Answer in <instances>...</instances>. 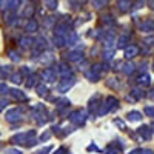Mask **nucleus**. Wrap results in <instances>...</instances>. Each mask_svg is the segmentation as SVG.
Listing matches in <instances>:
<instances>
[{
	"instance_id": "nucleus-1",
	"label": "nucleus",
	"mask_w": 154,
	"mask_h": 154,
	"mask_svg": "<svg viewBox=\"0 0 154 154\" xmlns=\"http://www.w3.org/2000/svg\"><path fill=\"white\" fill-rule=\"evenodd\" d=\"M12 143L16 145H25V146H34L37 143L35 131H26V133H19L11 139Z\"/></svg>"
},
{
	"instance_id": "nucleus-2",
	"label": "nucleus",
	"mask_w": 154,
	"mask_h": 154,
	"mask_svg": "<svg viewBox=\"0 0 154 154\" xmlns=\"http://www.w3.org/2000/svg\"><path fill=\"white\" fill-rule=\"evenodd\" d=\"M117 106H119V100L116 99L114 96H108V97L105 99L103 103H100V109L97 111V116H99V117H102V116L108 114L109 111L117 109Z\"/></svg>"
},
{
	"instance_id": "nucleus-3",
	"label": "nucleus",
	"mask_w": 154,
	"mask_h": 154,
	"mask_svg": "<svg viewBox=\"0 0 154 154\" xmlns=\"http://www.w3.org/2000/svg\"><path fill=\"white\" fill-rule=\"evenodd\" d=\"M106 69H108L106 63H102V65H100V63H96V65L91 66V69H89V71H85L86 79L91 80V82H99L100 77H102V72L106 71Z\"/></svg>"
},
{
	"instance_id": "nucleus-4",
	"label": "nucleus",
	"mask_w": 154,
	"mask_h": 154,
	"mask_svg": "<svg viewBox=\"0 0 154 154\" xmlns=\"http://www.w3.org/2000/svg\"><path fill=\"white\" fill-rule=\"evenodd\" d=\"M32 116H34V119L38 125H45L46 123V109L43 105H35L32 108Z\"/></svg>"
},
{
	"instance_id": "nucleus-5",
	"label": "nucleus",
	"mask_w": 154,
	"mask_h": 154,
	"mask_svg": "<svg viewBox=\"0 0 154 154\" xmlns=\"http://www.w3.org/2000/svg\"><path fill=\"white\" fill-rule=\"evenodd\" d=\"M86 117H88V114H86V111H83V109H75V111H72V112L69 114V120H71L74 125H77V126L83 125V123L86 122Z\"/></svg>"
},
{
	"instance_id": "nucleus-6",
	"label": "nucleus",
	"mask_w": 154,
	"mask_h": 154,
	"mask_svg": "<svg viewBox=\"0 0 154 154\" xmlns=\"http://www.w3.org/2000/svg\"><path fill=\"white\" fill-rule=\"evenodd\" d=\"M74 83H75V79H74L72 75L69 77V79H68V77H63L62 83L57 86V91H59V93H66L68 89H71V88L74 86Z\"/></svg>"
},
{
	"instance_id": "nucleus-7",
	"label": "nucleus",
	"mask_w": 154,
	"mask_h": 154,
	"mask_svg": "<svg viewBox=\"0 0 154 154\" xmlns=\"http://www.w3.org/2000/svg\"><path fill=\"white\" fill-rule=\"evenodd\" d=\"M22 111L19 109V108H14V109H9L8 112H6V116H5V119L8 120V122H11V123H14V122H19V120H22Z\"/></svg>"
},
{
	"instance_id": "nucleus-8",
	"label": "nucleus",
	"mask_w": 154,
	"mask_h": 154,
	"mask_svg": "<svg viewBox=\"0 0 154 154\" xmlns=\"http://www.w3.org/2000/svg\"><path fill=\"white\" fill-rule=\"evenodd\" d=\"M56 75H57V69H54V68H45L42 71V79L48 83L56 82Z\"/></svg>"
},
{
	"instance_id": "nucleus-9",
	"label": "nucleus",
	"mask_w": 154,
	"mask_h": 154,
	"mask_svg": "<svg viewBox=\"0 0 154 154\" xmlns=\"http://www.w3.org/2000/svg\"><path fill=\"white\" fill-rule=\"evenodd\" d=\"M100 100H102L100 94H94V96L91 97V100H89V105H88L89 112L97 114V111H99V108H100Z\"/></svg>"
},
{
	"instance_id": "nucleus-10",
	"label": "nucleus",
	"mask_w": 154,
	"mask_h": 154,
	"mask_svg": "<svg viewBox=\"0 0 154 154\" xmlns=\"http://www.w3.org/2000/svg\"><path fill=\"white\" fill-rule=\"evenodd\" d=\"M145 97V93L142 88H134L133 91L130 93V96H126V100L128 102H136V100H140Z\"/></svg>"
},
{
	"instance_id": "nucleus-11",
	"label": "nucleus",
	"mask_w": 154,
	"mask_h": 154,
	"mask_svg": "<svg viewBox=\"0 0 154 154\" xmlns=\"http://www.w3.org/2000/svg\"><path fill=\"white\" fill-rule=\"evenodd\" d=\"M65 59L69 62L80 63V62H83V54H82V51H71V53L65 54Z\"/></svg>"
},
{
	"instance_id": "nucleus-12",
	"label": "nucleus",
	"mask_w": 154,
	"mask_h": 154,
	"mask_svg": "<svg viewBox=\"0 0 154 154\" xmlns=\"http://www.w3.org/2000/svg\"><path fill=\"white\" fill-rule=\"evenodd\" d=\"M56 69H57V74H60V75H62V79H63V77H71V75H72V74H71V68L66 65L65 62L59 63Z\"/></svg>"
},
{
	"instance_id": "nucleus-13",
	"label": "nucleus",
	"mask_w": 154,
	"mask_h": 154,
	"mask_svg": "<svg viewBox=\"0 0 154 154\" xmlns=\"http://www.w3.org/2000/svg\"><path fill=\"white\" fill-rule=\"evenodd\" d=\"M137 133H139V136L142 137L143 140H149L151 136H152V130L148 125H142L140 128H137Z\"/></svg>"
},
{
	"instance_id": "nucleus-14",
	"label": "nucleus",
	"mask_w": 154,
	"mask_h": 154,
	"mask_svg": "<svg viewBox=\"0 0 154 154\" xmlns=\"http://www.w3.org/2000/svg\"><path fill=\"white\" fill-rule=\"evenodd\" d=\"M69 32H71V28L68 26V23H60V25H57V26H56V34L57 35L66 37Z\"/></svg>"
},
{
	"instance_id": "nucleus-15",
	"label": "nucleus",
	"mask_w": 154,
	"mask_h": 154,
	"mask_svg": "<svg viewBox=\"0 0 154 154\" xmlns=\"http://www.w3.org/2000/svg\"><path fill=\"white\" fill-rule=\"evenodd\" d=\"M69 106V100L65 99V97H60V99H56V108L59 112H63V109H66Z\"/></svg>"
},
{
	"instance_id": "nucleus-16",
	"label": "nucleus",
	"mask_w": 154,
	"mask_h": 154,
	"mask_svg": "<svg viewBox=\"0 0 154 154\" xmlns=\"http://www.w3.org/2000/svg\"><path fill=\"white\" fill-rule=\"evenodd\" d=\"M9 93H11V96H12V97H14L16 100H19V102H25V100H28L26 94H25L23 91H20V89H17V88L9 89Z\"/></svg>"
},
{
	"instance_id": "nucleus-17",
	"label": "nucleus",
	"mask_w": 154,
	"mask_h": 154,
	"mask_svg": "<svg viewBox=\"0 0 154 154\" xmlns=\"http://www.w3.org/2000/svg\"><path fill=\"white\" fill-rule=\"evenodd\" d=\"M139 54V48L137 46H134V45H130V46H126L125 48V57L130 60V59H133V57H136Z\"/></svg>"
},
{
	"instance_id": "nucleus-18",
	"label": "nucleus",
	"mask_w": 154,
	"mask_h": 154,
	"mask_svg": "<svg viewBox=\"0 0 154 154\" xmlns=\"http://www.w3.org/2000/svg\"><path fill=\"white\" fill-rule=\"evenodd\" d=\"M123 149V145H117V143H109L105 148V154H119Z\"/></svg>"
},
{
	"instance_id": "nucleus-19",
	"label": "nucleus",
	"mask_w": 154,
	"mask_h": 154,
	"mask_svg": "<svg viewBox=\"0 0 154 154\" xmlns=\"http://www.w3.org/2000/svg\"><path fill=\"white\" fill-rule=\"evenodd\" d=\"M140 31L152 32L154 31V20H145L143 23H140Z\"/></svg>"
},
{
	"instance_id": "nucleus-20",
	"label": "nucleus",
	"mask_w": 154,
	"mask_h": 154,
	"mask_svg": "<svg viewBox=\"0 0 154 154\" xmlns=\"http://www.w3.org/2000/svg\"><path fill=\"white\" fill-rule=\"evenodd\" d=\"M32 46H34V49H35V53H40V51H43V49L46 48V40H45L43 37H38L37 40L34 42Z\"/></svg>"
},
{
	"instance_id": "nucleus-21",
	"label": "nucleus",
	"mask_w": 154,
	"mask_h": 154,
	"mask_svg": "<svg viewBox=\"0 0 154 154\" xmlns=\"http://www.w3.org/2000/svg\"><path fill=\"white\" fill-rule=\"evenodd\" d=\"M137 83H139L140 86H149V85H151V77H149L148 74H140V75L137 77Z\"/></svg>"
},
{
	"instance_id": "nucleus-22",
	"label": "nucleus",
	"mask_w": 154,
	"mask_h": 154,
	"mask_svg": "<svg viewBox=\"0 0 154 154\" xmlns=\"http://www.w3.org/2000/svg\"><path fill=\"white\" fill-rule=\"evenodd\" d=\"M117 6H119V9H120L122 12H126V11L131 9L133 3H131V0H119V2H117Z\"/></svg>"
},
{
	"instance_id": "nucleus-23",
	"label": "nucleus",
	"mask_w": 154,
	"mask_h": 154,
	"mask_svg": "<svg viewBox=\"0 0 154 154\" xmlns=\"http://www.w3.org/2000/svg\"><path fill=\"white\" fill-rule=\"evenodd\" d=\"M120 66H122V71H123L126 75L133 74V72H134V69H136L134 63H131V62H128V63H120Z\"/></svg>"
},
{
	"instance_id": "nucleus-24",
	"label": "nucleus",
	"mask_w": 154,
	"mask_h": 154,
	"mask_svg": "<svg viewBox=\"0 0 154 154\" xmlns=\"http://www.w3.org/2000/svg\"><path fill=\"white\" fill-rule=\"evenodd\" d=\"M32 45H34V40L31 37H22L20 38V46L23 49H29V48H32Z\"/></svg>"
},
{
	"instance_id": "nucleus-25",
	"label": "nucleus",
	"mask_w": 154,
	"mask_h": 154,
	"mask_svg": "<svg viewBox=\"0 0 154 154\" xmlns=\"http://www.w3.org/2000/svg\"><path fill=\"white\" fill-rule=\"evenodd\" d=\"M128 43H130V34H122L117 40V48H125Z\"/></svg>"
},
{
	"instance_id": "nucleus-26",
	"label": "nucleus",
	"mask_w": 154,
	"mask_h": 154,
	"mask_svg": "<svg viewBox=\"0 0 154 154\" xmlns=\"http://www.w3.org/2000/svg\"><path fill=\"white\" fill-rule=\"evenodd\" d=\"M25 29H26V32H35L37 29H38V23L34 20V19H31L28 23H26V28H25Z\"/></svg>"
},
{
	"instance_id": "nucleus-27",
	"label": "nucleus",
	"mask_w": 154,
	"mask_h": 154,
	"mask_svg": "<svg viewBox=\"0 0 154 154\" xmlns=\"http://www.w3.org/2000/svg\"><path fill=\"white\" fill-rule=\"evenodd\" d=\"M126 117L130 119V122H140L142 120V114H140L139 111H130Z\"/></svg>"
},
{
	"instance_id": "nucleus-28",
	"label": "nucleus",
	"mask_w": 154,
	"mask_h": 154,
	"mask_svg": "<svg viewBox=\"0 0 154 154\" xmlns=\"http://www.w3.org/2000/svg\"><path fill=\"white\" fill-rule=\"evenodd\" d=\"M102 57H103L105 62L112 60V57H114V48H105V49H103V54H102Z\"/></svg>"
},
{
	"instance_id": "nucleus-29",
	"label": "nucleus",
	"mask_w": 154,
	"mask_h": 154,
	"mask_svg": "<svg viewBox=\"0 0 154 154\" xmlns=\"http://www.w3.org/2000/svg\"><path fill=\"white\" fill-rule=\"evenodd\" d=\"M53 42H54V46H56V48H63V46L66 45V42H65V37L57 35V34L54 35V40H53Z\"/></svg>"
},
{
	"instance_id": "nucleus-30",
	"label": "nucleus",
	"mask_w": 154,
	"mask_h": 154,
	"mask_svg": "<svg viewBox=\"0 0 154 154\" xmlns=\"http://www.w3.org/2000/svg\"><path fill=\"white\" fill-rule=\"evenodd\" d=\"M114 35L112 34H108L106 37H103V46L105 48H114Z\"/></svg>"
},
{
	"instance_id": "nucleus-31",
	"label": "nucleus",
	"mask_w": 154,
	"mask_h": 154,
	"mask_svg": "<svg viewBox=\"0 0 154 154\" xmlns=\"http://www.w3.org/2000/svg\"><path fill=\"white\" fill-rule=\"evenodd\" d=\"M37 94L42 96V97H46V96H48V88H46L43 83H38V85H37Z\"/></svg>"
},
{
	"instance_id": "nucleus-32",
	"label": "nucleus",
	"mask_w": 154,
	"mask_h": 154,
	"mask_svg": "<svg viewBox=\"0 0 154 154\" xmlns=\"http://www.w3.org/2000/svg\"><path fill=\"white\" fill-rule=\"evenodd\" d=\"M130 154H154V151L152 149H148V148H136Z\"/></svg>"
},
{
	"instance_id": "nucleus-33",
	"label": "nucleus",
	"mask_w": 154,
	"mask_h": 154,
	"mask_svg": "<svg viewBox=\"0 0 154 154\" xmlns=\"http://www.w3.org/2000/svg\"><path fill=\"white\" fill-rule=\"evenodd\" d=\"M35 85H37V77H35L34 74H29L28 82H26V86H28V88H34Z\"/></svg>"
},
{
	"instance_id": "nucleus-34",
	"label": "nucleus",
	"mask_w": 154,
	"mask_h": 154,
	"mask_svg": "<svg viewBox=\"0 0 154 154\" xmlns=\"http://www.w3.org/2000/svg\"><path fill=\"white\" fill-rule=\"evenodd\" d=\"M19 6H20V0H8L6 2V8H9V9H16Z\"/></svg>"
},
{
	"instance_id": "nucleus-35",
	"label": "nucleus",
	"mask_w": 154,
	"mask_h": 154,
	"mask_svg": "<svg viewBox=\"0 0 154 154\" xmlns=\"http://www.w3.org/2000/svg\"><path fill=\"white\" fill-rule=\"evenodd\" d=\"M11 82H14V83H22V74H20V72L11 74Z\"/></svg>"
},
{
	"instance_id": "nucleus-36",
	"label": "nucleus",
	"mask_w": 154,
	"mask_h": 154,
	"mask_svg": "<svg viewBox=\"0 0 154 154\" xmlns=\"http://www.w3.org/2000/svg\"><path fill=\"white\" fill-rule=\"evenodd\" d=\"M8 54H9V57H11L12 62H19V60H20V54L17 53V51H12V49H11Z\"/></svg>"
},
{
	"instance_id": "nucleus-37",
	"label": "nucleus",
	"mask_w": 154,
	"mask_h": 154,
	"mask_svg": "<svg viewBox=\"0 0 154 154\" xmlns=\"http://www.w3.org/2000/svg\"><path fill=\"white\" fill-rule=\"evenodd\" d=\"M45 3L49 9H56L57 8V0H45Z\"/></svg>"
},
{
	"instance_id": "nucleus-38",
	"label": "nucleus",
	"mask_w": 154,
	"mask_h": 154,
	"mask_svg": "<svg viewBox=\"0 0 154 154\" xmlns=\"http://www.w3.org/2000/svg\"><path fill=\"white\" fill-rule=\"evenodd\" d=\"M145 114L148 116V117H152L154 119V106H146L145 108Z\"/></svg>"
},
{
	"instance_id": "nucleus-39",
	"label": "nucleus",
	"mask_w": 154,
	"mask_h": 154,
	"mask_svg": "<svg viewBox=\"0 0 154 154\" xmlns=\"http://www.w3.org/2000/svg\"><path fill=\"white\" fill-rule=\"evenodd\" d=\"M46 57H42V62L43 63H49V62H53L54 60V57H53V54H51V53H48V54H45Z\"/></svg>"
},
{
	"instance_id": "nucleus-40",
	"label": "nucleus",
	"mask_w": 154,
	"mask_h": 154,
	"mask_svg": "<svg viewBox=\"0 0 154 154\" xmlns=\"http://www.w3.org/2000/svg\"><path fill=\"white\" fill-rule=\"evenodd\" d=\"M51 149H53V146L49 145V146H45V148H42V149H38V151H37V152H34V154H48Z\"/></svg>"
},
{
	"instance_id": "nucleus-41",
	"label": "nucleus",
	"mask_w": 154,
	"mask_h": 154,
	"mask_svg": "<svg viewBox=\"0 0 154 154\" xmlns=\"http://www.w3.org/2000/svg\"><path fill=\"white\" fill-rule=\"evenodd\" d=\"M5 154H23V152L20 149H17V148H8L5 151Z\"/></svg>"
},
{
	"instance_id": "nucleus-42",
	"label": "nucleus",
	"mask_w": 154,
	"mask_h": 154,
	"mask_svg": "<svg viewBox=\"0 0 154 154\" xmlns=\"http://www.w3.org/2000/svg\"><path fill=\"white\" fill-rule=\"evenodd\" d=\"M103 23H105V25H109V26H112V25H114V19H112L111 16H106V17H103Z\"/></svg>"
},
{
	"instance_id": "nucleus-43",
	"label": "nucleus",
	"mask_w": 154,
	"mask_h": 154,
	"mask_svg": "<svg viewBox=\"0 0 154 154\" xmlns=\"http://www.w3.org/2000/svg\"><path fill=\"white\" fill-rule=\"evenodd\" d=\"M106 85L111 86V88H117V86H119V82H116V79H108Z\"/></svg>"
},
{
	"instance_id": "nucleus-44",
	"label": "nucleus",
	"mask_w": 154,
	"mask_h": 154,
	"mask_svg": "<svg viewBox=\"0 0 154 154\" xmlns=\"http://www.w3.org/2000/svg\"><path fill=\"white\" fill-rule=\"evenodd\" d=\"M93 3L96 5V8H102V6H105L106 0H93Z\"/></svg>"
},
{
	"instance_id": "nucleus-45",
	"label": "nucleus",
	"mask_w": 154,
	"mask_h": 154,
	"mask_svg": "<svg viewBox=\"0 0 154 154\" xmlns=\"http://www.w3.org/2000/svg\"><path fill=\"white\" fill-rule=\"evenodd\" d=\"M8 105H9V103H8V100H6V99H0V111H3Z\"/></svg>"
},
{
	"instance_id": "nucleus-46",
	"label": "nucleus",
	"mask_w": 154,
	"mask_h": 154,
	"mask_svg": "<svg viewBox=\"0 0 154 154\" xmlns=\"http://www.w3.org/2000/svg\"><path fill=\"white\" fill-rule=\"evenodd\" d=\"M114 125L119 126L120 130H125V123H123V120H120V119H116V120H114Z\"/></svg>"
},
{
	"instance_id": "nucleus-47",
	"label": "nucleus",
	"mask_w": 154,
	"mask_h": 154,
	"mask_svg": "<svg viewBox=\"0 0 154 154\" xmlns=\"http://www.w3.org/2000/svg\"><path fill=\"white\" fill-rule=\"evenodd\" d=\"M8 91H9L8 85H5V83H0V94H5V93H8Z\"/></svg>"
},
{
	"instance_id": "nucleus-48",
	"label": "nucleus",
	"mask_w": 154,
	"mask_h": 154,
	"mask_svg": "<svg viewBox=\"0 0 154 154\" xmlns=\"http://www.w3.org/2000/svg\"><path fill=\"white\" fill-rule=\"evenodd\" d=\"M145 43L149 45V46H154V35H152V37H146V38H145Z\"/></svg>"
},
{
	"instance_id": "nucleus-49",
	"label": "nucleus",
	"mask_w": 154,
	"mask_h": 154,
	"mask_svg": "<svg viewBox=\"0 0 154 154\" xmlns=\"http://www.w3.org/2000/svg\"><path fill=\"white\" fill-rule=\"evenodd\" d=\"M32 12H34L32 8H26V9H25V12H23V16H32Z\"/></svg>"
},
{
	"instance_id": "nucleus-50",
	"label": "nucleus",
	"mask_w": 154,
	"mask_h": 154,
	"mask_svg": "<svg viewBox=\"0 0 154 154\" xmlns=\"http://www.w3.org/2000/svg\"><path fill=\"white\" fill-rule=\"evenodd\" d=\"M54 154H66V148H65V146H60V148H59V149H57Z\"/></svg>"
},
{
	"instance_id": "nucleus-51",
	"label": "nucleus",
	"mask_w": 154,
	"mask_h": 154,
	"mask_svg": "<svg viewBox=\"0 0 154 154\" xmlns=\"http://www.w3.org/2000/svg\"><path fill=\"white\" fill-rule=\"evenodd\" d=\"M49 136H51V133H45L40 136V140H46V139H49Z\"/></svg>"
},
{
	"instance_id": "nucleus-52",
	"label": "nucleus",
	"mask_w": 154,
	"mask_h": 154,
	"mask_svg": "<svg viewBox=\"0 0 154 154\" xmlns=\"http://www.w3.org/2000/svg\"><path fill=\"white\" fill-rule=\"evenodd\" d=\"M88 151H99V148L93 143V145H89V146H88Z\"/></svg>"
},
{
	"instance_id": "nucleus-53",
	"label": "nucleus",
	"mask_w": 154,
	"mask_h": 154,
	"mask_svg": "<svg viewBox=\"0 0 154 154\" xmlns=\"http://www.w3.org/2000/svg\"><path fill=\"white\" fill-rule=\"evenodd\" d=\"M5 75H6V71H5L3 68H0V79H3Z\"/></svg>"
},
{
	"instance_id": "nucleus-54",
	"label": "nucleus",
	"mask_w": 154,
	"mask_h": 154,
	"mask_svg": "<svg viewBox=\"0 0 154 154\" xmlns=\"http://www.w3.org/2000/svg\"><path fill=\"white\" fill-rule=\"evenodd\" d=\"M148 97L154 100V89H151V91H149V94H148Z\"/></svg>"
},
{
	"instance_id": "nucleus-55",
	"label": "nucleus",
	"mask_w": 154,
	"mask_h": 154,
	"mask_svg": "<svg viewBox=\"0 0 154 154\" xmlns=\"http://www.w3.org/2000/svg\"><path fill=\"white\" fill-rule=\"evenodd\" d=\"M152 128H154V126H152ZM152 131H154V130H152Z\"/></svg>"
},
{
	"instance_id": "nucleus-56",
	"label": "nucleus",
	"mask_w": 154,
	"mask_h": 154,
	"mask_svg": "<svg viewBox=\"0 0 154 154\" xmlns=\"http://www.w3.org/2000/svg\"><path fill=\"white\" fill-rule=\"evenodd\" d=\"M83 2H85V0H83Z\"/></svg>"
}]
</instances>
